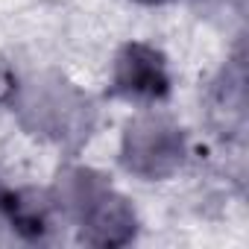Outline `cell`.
I'll return each mask as SVG.
<instances>
[{"label": "cell", "instance_id": "1", "mask_svg": "<svg viewBox=\"0 0 249 249\" xmlns=\"http://www.w3.org/2000/svg\"><path fill=\"white\" fill-rule=\"evenodd\" d=\"M170 91V76L164 56L150 47V44H126L117 53L114 62V94L138 100V103H153L167 97Z\"/></svg>", "mask_w": 249, "mask_h": 249}, {"label": "cell", "instance_id": "2", "mask_svg": "<svg viewBox=\"0 0 249 249\" xmlns=\"http://www.w3.org/2000/svg\"><path fill=\"white\" fill-rule=\"evenodd\" d=\"M126 167L144 176H161L182 161V129L164 126L161 120H141L126 132Z\"/></svg>", "mask_w": 249, "mask_h": 249}, {"label": "cell", "instance_id": "3", "mask_svg": "<svg viewBox=\"0 0 249 249\" xmlns=\"http://www.w3.org/2000/svg\"><path fill=\"white\" fill-rule=\"evenodd\" d=\"M85 226H88V234L82 231L85 240L100 246H114V243H126L135 234V214L129 211L126 199L100 188L85 202Z\"/></svg>", "mask_w": 249, "mask_h": 249}, {"label": "cell", "instance_id": "4", "mask_svg": "<svg viewBox=\"0 0 249 249\" xmlns=\"http://www.w3.org/2000/svg\"><path fill=\"white\" fill-rule=\"evenodd\" d=\"M0 208L6 211L12 229L21 231L30 240L44 237V231L50 229L53 202L41 191H15V194L3 191V194H0Z\"/></svg>", "mask_w": 249, "mask_h": 249}, {"label": "cell", "instance_id": "5", "mask_svg": "<svg viewBox=\"0 0 249 249\" xmlns=\"http://www.w3.org/2000/svg\"><path fill=\"white\" fill-rule=\"evenodd\" d=\"M12 85H15V79H12V73H9L6 62H0V100H3V97H9Z\"/></svg>", "mask_w": 249, "mask_h": 249}, {"label": "cell", "instance_id": "6", "mask_svg": "<svg viewBox=\"0 0 249 249\" xmlns=\"http://www.w3.org/2000/svg\"><path fill=\"white\" fill-rule=\"evenodd\" d=\"M138 3H167V0H138Z\"/></svg>", "mask_w": 249, "mask_h": 249}, {"label": "cell", "instance_id": "7", "mask_svg": "<svg viewBox=\"0 0 249 249\" xmlns=\"http://www.w3.org/2000/svg\"><path fill=\"white\" fill-rule=\"evenodd\" d=\"M0 194H3V191H0Z\"/></svg>", "mask_w": 249, "mask_h": 249}]
</instances>
